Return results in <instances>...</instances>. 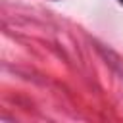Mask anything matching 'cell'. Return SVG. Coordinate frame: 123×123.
<instances>
[{
	"label": "cell",
	"instance_id": "1",
	"mask_svg": "<svg viewBox=\"0 0 123 123\" xmlns=\"http://www.w3.org/2000/svg\"><path fill=\"white\" fill-rule=\"evenodd\" d=\"M119 4H121V6H123V0H119Z\"/></svg>",
	"mask_w": 123,
	"mask_h": 123
}]
</instances>
